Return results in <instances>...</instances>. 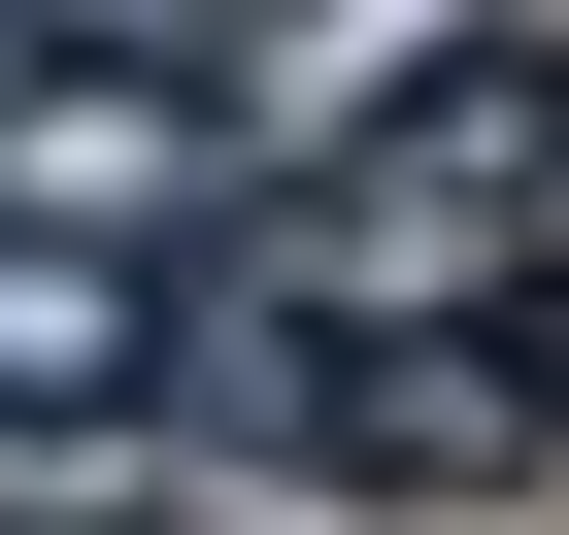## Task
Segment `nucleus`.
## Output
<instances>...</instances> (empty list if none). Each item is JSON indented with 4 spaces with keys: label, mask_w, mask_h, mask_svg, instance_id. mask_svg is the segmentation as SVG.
Returning <instances> with one entry per match:
<instances>
[{
    "label": "nucleus",
    "mask_w": 569,
    "mask_h": 535,
    "mask_svg": "<svg viewBox=\"0 0 569 535\" xmlns=\"http://www.w3.org/2000/svg\"><path fill=\"white\" fill-rule=\"evenodd\" d=\"M168 402H234L302 502H402V535H469V502H536V468H569V369H536L502 302H234Z\"/></svg>",
    "instance_id": "obj_1"
},
{
    "label": "nucleus",
    "mask_w": 569,
    "mask_h": 535,
    "mask_svg": "<svg viewBox=\"0 0 569 535\" xmlns=\"http://www.w3.org/2000/svg\"><path fill=\"white\" fill-rule=\"evenodd\" d=\"M68 101H101V68H68V34H34V0H0V168H34V134H68Z\"/></svg>",
    "instance_id": "obj_4"
},
{
    "label": "nucleus",
    "mask_w": 569,
    "mask_h": 535,
    "mask_svg": "<svg viewBox=\"0 0 569 535\" xmlns=\"http://www.w3.org/2000/svg\"><path fill=\"white\" fill-rule=\"evenodd\" d=\"M201 502V402L134 369V402H0V535H168Z\"/></svg>",
    "instance_id": "obj_2"
},
{
    "label": "nucleus",
    "mask_w": 569,
    "mask_h": 535,
    "mask_svg": "<svg viewBox=\"0 0 569 535\" xmlns=\"http://www.w3.org/2000/svg\"><path fill=\"white\" fill-rule=\"evenodd\" d=\"M34 34H68L101 101H168V134H201V101H268V34H302V0H34Z\"/></svg>",
    "instance_id": "obj_3"
}]
</instances>
